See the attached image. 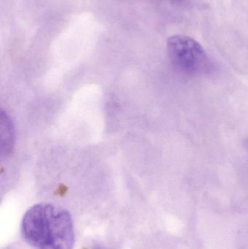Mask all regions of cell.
<instances>
[{
	"label": "cell",
	"instance_id": "cell-1",
	"mask_svg": "<svg viewBox=\"0 0 248 249\" xmlns=\"http://www.w3.org/2000/svg\"><path fill=\"white\" fill-rule=\"evenodd\" d=\"M20 232L33 249H74L75 230L68 211L50 203H39L23 215Z\"/></svg>",
	"mask_w": 248,
	"mask_h": 249
},
{
	"label": "cell",
	"instance_id": "cell-2",
	"mask_svg": "<svg viewBox=\"0 0 248 249\" xmlns=\"http://www.w3.org/2000/svg\"><path fill=\"white\" fill-rule=\"evenodd\" d=\"M167 53L173 65L186 74H200L208 67V58L202 45L186 35H173L167 39Z\"/></svg>",
	"mask_w": 248,
	"mask_h": 249
},
{
	"label": "cell",
	"instance_id": "cell-3",
	"mask_svg": "<svg viewBox=\"0 0 248 249\" xmlns=\"http://www.w3.org/2000/svg\"><path fill=\"white\" fill-rule=\"evenodd\" d=\"M96 249H103V248H96Z\"/></svg>",
	"mask_w": 248,
	"mask_h": 249
}]
</instances>
